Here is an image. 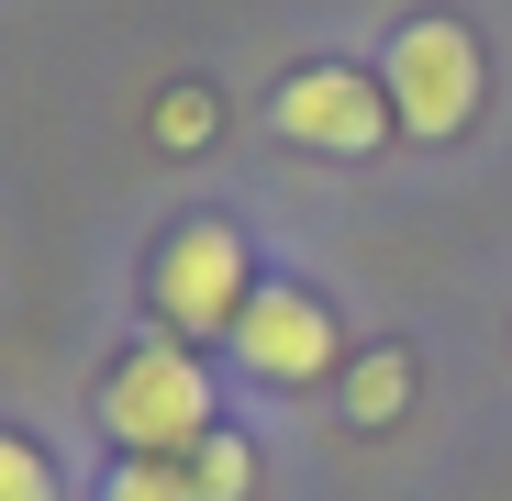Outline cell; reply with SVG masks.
Returning <instances> with one entry per match:
<instances>
[{
    "label": "cell",
    "mask_w": 512,
    "mask_h": 501,
    "mask_svg": "<svg viewBox=\"0 0 512 501\" xmlns=\"http://www.w3.org/2000/svg\"><path fill=\"white\" fill-rule=\"evenodd\" d=\"M212 424H223V390H212V368L179 346V334L112 357V379H101V435H112V457H190Z\"/></svg>",
    "instance_id": "1"
},
{
    "label": "cell",
    "mask_w": 512,
    "mask_h": 501,
    "mask_svg": "<svg viewBox=\"0 0 512 501\" xmlns=\"http://www.w3.org/2000/svg\"><path fill=\"white\" fill-rule=\"evenodd\" d=\"M145 301H156V323L179 334V346H223L234 312L256 301V257H245V234H234V223H179V234L145 257Z\"/></svg>",
    "instance_id": "2"
},
{
    "label": "cell",
    "mask_w": 512,
    "mask_h": 501,
    "mask_svg": "<svg viewBox=\"0 0 512 501\" xmlns=\"http://www.w3.org/2000/svg\"><path fill=\"white\" fill-rule=\"evenodd\" d=\"M379 90H390V123H401V134H423V145L468 134V112H479V34H468V23H446V12L401 23V34H390V56H379Z\"/></svg>",
    "instance_id": "3"
},
{
    "label": "cell",
    "mask_w": 512,
    "mask_h": 501,
    "mask_svg": "<svg viewBox=\"0 0 512 501\" xmlns=\"http://www.w3.org/2000/svg\"><path fill=\"white\" fill-rule=\"evenodd\" d=\"M223 346H234V368H245L256 390H312V379L346 368V334H334L323 290H301V279H256V301L234 312Z\"/></svg>",
    "instance_id": "4"
},
{
    "label": "cell",
    "mask_w": 512,
    "mask_h": 501,
    "mask_svg": "<svg viewBox=\"0 0 512 501\" xmlns=\"http://www.w3.org/2000/svg\"><path fill=\"white\" fill-rule=\"evenodd\" d=\"M279 134L312 145V156H379V134H390L379 67H301V78H279Z\"/></svg>",
    "instance_id": "5"
},
{
    "label": "cell",
    "mask_w": 512,
    "mask_h": 501,
    "mask_svg": "<svg viewBox=\"0 0 512 501\" xmlns=\"http://www.w3.org/2000/svg\"><path fill=\"white\" fill-rule=\"evenodd\" d=\"M346 412H357L368 435L401 424V412H412V357H401V346H368V357L346 368Z\"/></svg>",
    "instance_id": "6"
},
{
    "label": "cell",
    "mask_w": 512,
    "mask_h": 501,
    "mask_svg": "<svg viewBox=\"0 0 512 501\" xmlns=\"http://www.w3.org/2000/svg\"><path fill=\"white\" fill-rule=\"evenodd\" d=\"M190 490H201V501H256V446L212 424V435L190 446Z\"/></svg>",
    "instance_id": "7"
},
{
    "label": "cell",
    "mask_w": 512,
    "mask_h": 501,
    "mask_svg": "<svg viewBox=\"0 0 512 501\" xmlns=\"http://www.w3.org/2000/svg\"><path fill=\"white\" fill-rule=\"evenodd\" d=\"M101 501H201V490H190V457H112Z\"/></svg>",
    "instance_id": "8"
},
{
    "label": "cell",
    "mask_w": 512,
    "mask_h": 501,
    "mask_svg": "<svg viewBox=\"0 0 512 501\" xmlns=\"http://www.w3.org/2000/svg\"><path fill=\"white\" fill-rule=\"evenodd\" d=\"M0 501H56V468L34 435H0Z\"/></svg>",
    "instance_id": "9"
},
{
    "label": "cell",
    "mask_w": 512,
    "mask_h": 501,
    "mask_svg": "<svg viewBox=\"0 0 512 501\" xmlns=\"http://www.w3.org/2000/svg\"><path fill=\"white\" fill-rule=\"evenodd\" d=\"M156 134H167V145H212V134H223V101H212V90H167V101H156Z\"/></svg>",
    "instance_id": "10"
}]
</instances>
